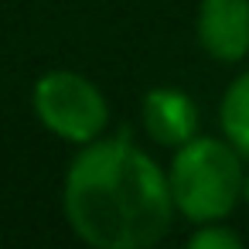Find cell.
I'll return each mask as SVG.
<instances>
[{
  "label": "cell",
  "mask_w": 249,
  "mask_h": 249,
  "mask_svg": "<svg viewBox=\"0 0 249 249\" xmlns=\"http://www.w3.org/2000/svg\"><path fill=\"white\" fill-rule=\"evenodd\" d=\"M72 235L92 249H150L178 222L164 167L126 137L75 147L62 181Z\"/></svg>",
  "instance_id": "6da1fadb"
},
{
  "label": "cell",
  "mask_w": 249,
  "mask_h": 249,
  "mask_svg": "<svg viewBox=\"0 0 249 249\" xmlns=\"http://www.w3.org/2000/svg\"><path fill=\"white\" fill-rule=\"evenodd\" d=\"M242 235L229 225V218L222 222H198L188 232V249H239Z\"/></svg>",
  "instance_id": "52a82bcc"
},
{
  "label": "cell",
  "mask_w": 249,
  "mask_h": 249,
  "mask_svg": "<svg viewBox=\"0 0 249 249\" xmlns=\"http://www.w3.org/2000/svg\"><path fill=\"white\" fill-rule=\"evenodd\" d=\"M198 48L218 65L249 58V0H198L195 11Z\"/></svg>",
  "instance_id": "277c9868"
},
{
  "label": "cell",
  "mask_w": 249,
  "mask_h": 249,
  "mask_svg": "<svg viewBox=\"0 0 249 249\" xmlns=\"http://www.w3.org/2000/svg\"><path fill=\"white\" fill-rule=\"evenodd\" d=\"M242 205L249 208V167H246V188H242Z\"/></svg>",
  "instance_id": "ba28073f"
},
{
  "label": "cell",
  "mask_w": 249,
  "mask_h": 249,
  "mask_svg": "<svg viewBox=\"0 0 249 249\" xmlns=\"http://www.w3.org/2000/svg\"><path fill=\"white\" fill-rule=\"evenodd\" d=\"M218 130L249 160V69L225 86L218 99Z\"/></svg>",
  "instance_id": "8992f818"
},
{
  "label": "cell",
  "mask_w": 249,
  "mask_h": 249,
  "mask_svg": "<svg viewBox=\"0 0 249 249\" xmlns=\"http://www.w3.org/2000/svg\"><path fill=\"white\" fill-rule=\"evenodd\" d=\"M164 174L178 218L191 225L232 218V212L242 205L246 157L225 137L195 133L171 150V164L164 167Z\"/></svg>",
  "instance_id": "7a4b0ae2"
},
{
  "label": "cell",
  "mask_w": 249,
  "mask_h": 249,
  "mask_svg": "<svg viewBox=\"0 0 249 249\" xmlns=\"http://www.w3.org/2000/svg\"><path fill=\"white\" fill-rule=\"evenodd\" d=\"M31 113L55 140L69 147H86L106 137L113 123L106 92L75 69L41 72L31 86Z\"/></svg>",
  "instance_id": "3957f363"
},
{
  "label": "cell",
  "mask_w": 249,
  "mask_h": 249,
  "mask_svg": "<svg viewBox=\"0 0 249 249\" xmlns=\"http://www.w3.org/2000/svg\"><path fill=\"white\" fill-rule=\"evenodd\" d=\"M140 130L154 147L174 150L198 133V103L178 86H154L140 99Z\"/></svg>",
  "instance_id": "5b68a950"
}]
</instances>
